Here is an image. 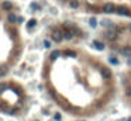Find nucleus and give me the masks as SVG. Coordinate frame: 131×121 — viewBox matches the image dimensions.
<instances>
[{
    "label": "nucleus",
    "instance_id": "f257e3e1",
    "mask_svg": "<svg viewBox=\"0 0 131 121\" xmlns=\"http://www.w3.org/2000/svg\"><path fill=\"white\" fill-rule=\"evenodd\" d=\"M116 13H117L119 16H124V17H130V16H131L130 10H128L127 7H117V9H116Z\"/></svg>",
    "mask_w": 131,
    "mask_h": 121
},
{
    "label": "nucleus",
    "instance_id": "f03ea898",
    "mask_svg": "<svg viewBox=\"0 0 131 121\" xmlns=\"http://www.w3.org/2000/svg\"><path fill=\"white\" fill-rule=\"evenodd\" d=\"M62 39H64V34H62L61 31H52V41L61 42Z\"/></svg>",
    "mask_w": 131,
    "mask_h": 121
},
{
    "label": "nucleus",
    "instance_id": "7ed1b4c3",
    "mask_svg": "<svg viewBox=\"0 0 131 121\" xmlns=\"http://www.w3.org/2000/svg\"><path fill=\"white\" fill-rule=\"evenodd\" d=\"M103 11L107 13V14H111V13L116 11V6H114L113 3H109V4H106V6L103 7Z\"/></svg>",
    "mask_w": 131,
    "mask_h": 121
},
{
    "label": "nucleus",
    "instance_id": "20e7f679",
    "mask_svg": "<svg viewBox=\"0 0 131 121\" xmlns=\"http://www.w3.org/2000/svg\"><path fill=\"white\" fill-rule=\"evenodd\" d=\"M104 37H106L107 39H109V41H114V39L117 38V33L116 31H106V33H104Z\"/></svg>",
    "mask_w": 131,
    "mask_h": 121
},
{
    "label": "nucleus",
    "instance_id": "39448f33",
    "mask_svg": "<svg viewBox=\"0 0 131 121\" xmlns=\"http://www.w3.org/2000/svg\"><path fill=\"white\" fill-rule=\"evenodd\" d=\"M93 47H95L97 51H103L104 49V44L100 42V41H93Z\"/></svg>",
    "mask_w": 131,
    "mask_h": 121
},
{
    "label": "nucleus",
    "instance_id": "423d86ee",
    "mask_svg": "<svg viewBox=\"0 0 131 121\" xmlns=\"http://www.w3.org/2000/svg\"><path fill=\"white\" fill-rule=\"evenodd\" d=\"M100 73H101V76H103L104 79H109V78H110V70L106 69V68H101V69H100Z\"/></svg>",
    "mask_w": 131,
    "mask_h": 121
},
{
    "label": "nucleus",
    "instance_id": "0eeeda50",
    "mask_svg": "<svg viewBox=\"0 0 131 121\" xmlns=\"http://www.w3.org/2000/svg\"><path fill=\"white\" fill-rule=\"evenodd\" d=\"M7 72H9V68H7L6 65L0 66V78H3L4 75H7Z\"/></svg>",
    "mask_w": 131,
    "mask_h": 121
},
{
    "label": "nucleus",
    "instance_id": "6e6552de",
    "mask_svg": "<svg viewBox=\"0 0 131 121\" xmlns=\"http://www.w3.org/2000/svg\"><path fill=\"white\" fill-rule=\"evenodd\" d=\"M89 25H90L92 28H96L97 27V20H96L95 17H92L90 20H89Z\"/></svg>",
    "mask_w": 131,
    "mask_h": 121
},
{
    "label": "nucleus",
    "instance_id": "1a4fd4ad",
    "mask_svg": "<svg viewBox=\"0 0 131 121\" xmlns=\"http://www.w3.org/2000/svg\"><path fill=\"white\" fill-rule=\"evenodd\" d=\"M2 7H3V10H10L13 7V4L10 3V2H3V4H2Z\"/></svg>",
    "mask_w": 131,
    "mask_h": 121
},
{
    "label": "nucleus",
    "instance_id": "9d476101",
    "mask_svg": "<svg viewBox=\"0 0 131 121\" xmlns=\"http://www.w3.org/2000/svg\"><path fill=\"white\" fill-rule=\"evenodd\" d=\"M64 38L65 39H72L73 38V33H72V31H65V33H64Z\"/></svg>",
    "mask_w": 131,
    "mask_h": 121
},
{
    "label": "nucleus",
    "instance_id": "9b49d317",
    "mask_svg": "<svg viewBox=\"0 0 131 121\" xmlns=\"http://www.w3.org/2000/svg\"><path fill=\"white\" fill-rule=\"evenodd\" d=\"M59 55H61V51L55 49V51H52V54H51V59H55V58H58Z\"/></svg>",
    "mask_w": 131,
    "mask_h": 121
},
{
    "label": "nucleus",
    "instance_id": "f8f14e48",
    "mask_svg": "<svg viewBox=\"0 0 131 121\" xmlns=\"http://www.w3.org/2000/svg\"><path fill=\"white\" fill-rule=\"evenodd\" d=\"M69 6L72 7V9H76V7L79 6V2H78V0H70V2H69Z\"/></svg>",
    "mask_w": 131,
    "mask_h": 121
},
{
    "label": "nucleus",
    "instance_id": "ddd939ff",
    "mask_svg": "<svg viewBox=\"0 0 131 121\" xmlns=\"http://www.w3.org/2000/svg\"><path fill=\"white\" fill-rule=\"evenodd\" d=\"M9 21L10 23H17V17H16L14 14H11V13H10V14H9Z\"/></svg>",
    "mask_w": 131,
    "mask_h": 121
},
{
    "label": "nucleus",
    "instance_id": "4468645a",
    "mask_svg": "<svg viewBox=\"0 0 131 121\" xmlns=\"http://www.w3.org/2000/svg\"><path fill=\"white\" fill-rule=\"evenodd\" d=\"M35 24H37V21H35V20H34V18H33V20H30V21L27 23V28H33V27H34V25H35Z\"/></svg>",
    "mask_w": 131,
    "mask_h": 121
},
{
    "label": "nucleus",
    "instance_id": "2eb2a0df",
    "mask_svg": "<svg viewBox=\"0 0 131 121\" xmlns=\"http://www.w3.org/2000/svg\"><path fill=\"white\" fill-rule=\"evenodd\" d=\"M123 54H124L125 56H131V48H124L123 49Z\"/></svg>",
    "mask_w": 131,
    "mask_h": 121
},
{
    "label": "nucleus",
    "instance_id": "dca6fc26",
    "mask_svg": "<svg viewBox=\"0 0 131 121\" xmlns=\"http://www.w3.org/2000/svg\"><path fill=\"white\" fill-rule=\"evenodd\" d=\"M42 44H44V48H47V49H49V48L52 47V45H51V41H48V39H45Z\"/></svg>",
    "mask_w": 131,
    "mask_h": 121
},
{
    "label": "nucleus",
    "instance_id": "f3484780",
    "mask_svg": "<svg viewBox=\"0 0 131 121\" xmlns=\"http://www.w3.org/2000/svg\"><path fill=\"white\" fill-rule=\"evenodd\" d=\"M109 62H110V64H113V65H117V64H119V60H117L116 58H109Z\"/></svg>",
    "mask_w": 131,
    "mask_h": 121
},
{
    "label": "nucleus",
    "instance_id": "a211bd4d",
    "mask_svg": "<svg viewBox=\"0 0 131 121\" xmlns=\"http://www.w3.org/2000/svg\"><path fill=\"white\" fill-rule=\"evenodd\" d=\"M6 87H7V85H6V83H3V82L0 83V92H3Z\"/></svg>",
    "mask_w": 131,
    "mask_h": 121
},
{
    "label": "nucleus",
    "instance_id": "6ab92c4d",
    "mask_svg": "<svg viewBox=\"0 0 131 121\" xmlns=\"http://www.w3.org/2000/svg\"><path fill=\"white\" fill-rule=\"evenodd\" d=\"M65 54L69 55V56H75V52H73V51H65Z\"/></svg>",
    "mask_w": 131,
    "mask_h": 121
},
{
    "label": "nucleus",
    "instance_id": "aec40b11",
    "mask_svg": "<svg viewBox=\"0 0 131 121\" xmlns=\"http://www.w3.org/2000/svg\"><path fill=\"white\" fill-rule=\"evenodd\" d=\"M30 7L35 10V9H38V4H37V3H31V4H30Z\"/></svg>",
    "mask_w": 131,
    "mask_h": 121
},
{
    "label": "nucleus",
    "instance_id": "412c9836",
    "mask_svg": "<svg viewBox=\"0 0 131 121\" xmlns=\"http://www.w3.org/2000/svg\"><path fill=\"white\" fill-rule=\"evenodd\" d=\"M17 21L18 23H24V18H23V17H17Z\"/></svg>",
    "mask_w": 131,
    "mask_h": 121
},
{
    "label": "nucleus",
    "instance_id": "4be33fe9",
    "mask_svg": "<svg viewBox=\"0 0 131 121\" xmlns=\"http://www.w3.org/2000/svg\"><path fill=\"white\" fill-rule=\"evenodd\" d=\"M55 120H56V121L61 120V114H55Z\"/></svg>",
    "mask_w": 131,
    "mask_h": 121
},
{
    "label": "nucleus",
    "instance_id": "5701e85b",
    "mask_svg": "<svg viewBox=\"0 0 131 121\" xmlns=\"http://www.w3.org/2000/svg\"><path fill=\"white\" fill-rule=\"evenodd\" d=\"M125 121H131V117H128V118H127V120H125Z\"/></svg>",
    "mask_w": 131,
    "mask_h": 121
},
{
    "label": "nucleus",
    "instance_id": "b1692460",
    "mask_svg": "<svg viewBox=\"0 0 131 121\" xmlns=\"http://www.w3.org/2000/svg\"><path fill=\"white\" fill-rule=\"evenodd\" d=\"M128 30H130V31H131V24H130V25H128Z\"/></svg>",
    "mask_w": 131,
    "mask_h": 121
},
{
    "label": "nucleus",
    "instance_id": "393cba45",
    "mask_svg": "<svg viewBox=\"0 0 131 121\" xmlns=\"http://www.w3.org/2000/svg\"><path fill=\"white\" fill-rule=\"evenodd\" d=\"M2 109H3V106H2V103H0V110H2Z\"/></svg>",
    "mask_w": 131,
    "mask_h": 121
}]
</instances>
